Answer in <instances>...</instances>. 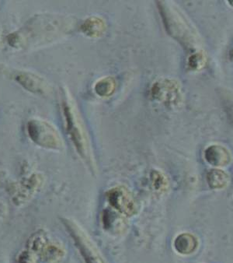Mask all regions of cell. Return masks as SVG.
I'll use <instances>...</instances> for the list:
<instances>
[{"mask_svg": "<svg viewBox=\"0 0 233 263\" xmlns=\"http://www.w3.org/2000/svg\"><path fill=\"white\" fill-rule=\"evenodd\" d=\"M66 128L69 138L82 158L86 161H91V151L88 138L84 128L74 109L68 104L63 105Z\"/></svg>", "mask_w": 233, "mask_h": 263, "instance_id": "7a4b0ae2", "label": "cell"}, {"mask_svg": "<svg viewBox=\"0 0 233 263\" xmlns=\"http://www.w3.org/2000/svg\"><path fill=\"white\" fill-rule=\"evenodd\" d=\"M96 95L101 97H108L114 91L115 81L112 77H105L96 82L95 85Z\"/></svg>", "mask_w": 233, "mask_h": 263, "instance_id": "4fadbf2b", "label": "cell"}, {"mask_svg": "<svg viewBox=\"0 0 233 263\" xmlns=\"http://www.w3.org/2000/svg\"><path fill=\"white\" fill-rule=\"evenodd\" d=\"M174 249L181 255H187L193 253L198 247V241L193 234L182 233L174 240Z\"/></svg>", "mask_w": 233, "mask_h": 263, "instance_id": "ba28073f", "label": "cell"}, {"mask_svg": "<svg viewBox=\"0 0 233 263\" xmlns=\"http://www.w3.org/2000/svg\"><path fill=\"white\" fill-rule=\"evenodd\" d=\"M110 206L124 217H131L138 212V204L131 192L124 186H115L107 192Z\"/></svg>", "mask_w": 233, "mask_h": 263, "instance_id": "5b68a950", "label": "cell"}, {"mask_svg": "<svg viewBox=\"0 0 233 263\" xmlns=\"http://www.w3.org/2000/svg\"><path fill=\"white\" fill-rule=\"evenodd\" d=\"M205 159L213 167H226L231 161L229 151L225 146L219 144L211 145L205 151Z\"/></svg>", "mask_w": 233, "mask_h": 263, "instance_id": "52a82bcc", "label": "cell"}, {"mask_svg": "<svg viewBox=\"0 0 233 263\" xmlns=\"http://www.w3.org/2000/svg\"><path fill=\"white\" fill-rule=\"evenodd\" d=\"M29 136L31 140L42 147L60 149L62 140L53 125L45 121L32 120L28 123Z\"/></svg>", "mask_w": 233, "mask_h": 263, "instance_id": "277c9868", "label": "cell"}, {"mask_svg": "<svg viewBox=\"0 0 233 263\" xmlns=\"http://www.w3.org/2000/svg\"><path fill=\"white\" fill-rule=\"evenodd\" d=\"M18 78H21L22 80H18L21 84H23L25 88L31 91L35 92V93H43L45 90V84L43 80L37 76L32 75L30 73H22L18 76Z\"/></svg>", "mask_w": 233, "mask_h": 263, "instance_id": "7c38bea8", "label": "cell"}, {"mask_svg": "<svg viewBox=\"0 0 233 263\" xmlns=\"http://www.w3.org/2000/svg\"><path fill=\"white\" fill-rule=\"evenodd\" d=\"M206 57L203 52H195L189 58L188 66L192 70H199L205 66Z\"/></svg>", "mask_w": 233, "mask_h": 263, "instance_id": "9a60e30c", "label": "cell"}, {"mask_svg": "<svg viewBox=\"0 0 233 263\" xmlns=\"http://www.w3.org/2000/svg\"><path fill=\"white\" fill-rule=\"evenodd\" d=\"M123 215L115 211L114 210H104L103 212L102 220L104 228L107 231L119 232L124 228Z\"/></svg>", "mask_w": 233, "mask_h": 263, "instance_id": "9c48e42d", "label": "cell"}, {"mask_svg": "<svg viewBox=\"0 0 233 263\" xmlns=\"http://www.w3.org/2000/svg\"><path fill=\"white\" fill-rule=\"evenodd\" d=\"M151 95L155 101L166 105H176L181 101L179 84L172 79L163 78L152 85Z\"/></svg>", "mask_w": 233, "mask_h": 263, "instance_id": "8992f818", "label": "cell"}, {"mask_svg": "<svg viewBox=\"0 0 233 263\" xmlns=\"http://www.w3.org/2000/svg\"><path fill=\"white\" fill-rule=\"evenodd\" d=\"M152 186L155 191L163 193L168 187V180L166 175L160 171H152L150 175Z\"/></svg>", "mask_w": 233, "mask_h": 263, "instance_id": "5bb4252c", "label": "cell"}, {"mask_svg": "<svg viewBox=\"0 0 233 263\" xmlns=\"http://www.w3.org/2000/svg\"><path fill=\"white\" fill-rule=\"evenodd\" d=\"M157 5L168 34L186 48H196L198 45L197 32L182 13L169 3L160 1Z\"/></svg>", "mask_w": 233, "mask_h": 263, "instance_id": "6da1fadb", "label": "cell"}, {"mask_svg": "<svg viewBox=\"0 0 233 263\" xmlns=\"http://www.w3.org/2000/svg\"><path fill=\"white\" fill-rule=\"evenodd\" d=\"M105 23L99 17H90L86 20L83 25V33L90 37H99L105 31Z\"/></svg>", "mask_w": 233, "mask_h": 263, "instance_id": "8fae6325", "label": "cell"}, {"mask_svg": "<svg viewBox=\"0 0 233 263\" xmlns=\"http://www.w3.org/2000/svg\"><path fill=\"white\" fill-rule=\"evenodd\" d=\"M62 220L80 251L85 263H106L90 237L76 222L68 218Z\"/></svg>", "mask_w": 233, "mask_h": 263, "instance_id": "3957f363", "label": "cell"}, {"mask_svg": "<svg viewBox=\"0 0 233 263\" xmlns=\"http://www.w3.org/2000/svg\"><path fill=\"white\" fill-rule=\"evenodd\" d=\"M228 3H229L230 5L233 7V1H228Z\"/></svg>", "mask_w": 233, "mask_h": 263, "instance_id": "2e32d148", "label": "cell"}, {"mask_svg": "<svg viewBox=\"0 0 233 263\" xmlns=\"http://www.w3.org/2000/svg\"><path fill=\"white\" fill-rule=\"evenodd\" d=\"M207 181L212 190H222L228 185L229 176L222 169H211L207 174Z\"/></svg>", "mask_w": 233, "mask_h": 263, "instance_id": "30bf717a", "label": "cell"}]
</instances>
